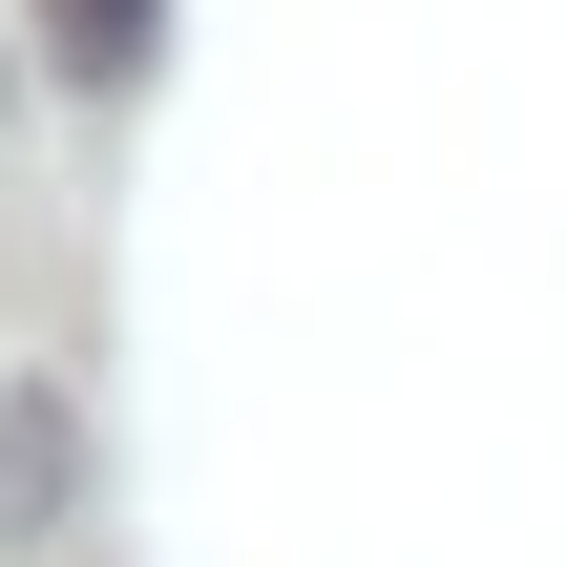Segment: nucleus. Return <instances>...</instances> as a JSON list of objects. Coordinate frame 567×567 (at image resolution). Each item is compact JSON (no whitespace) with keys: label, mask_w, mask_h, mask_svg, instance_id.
<instances>
[{"label":"nucleus","mask_w":567,"mask_h":567,"mask_svg":"<svg viewBox=\"0 0 567 567\" xmlns=\"http://www.w3.org/2000/svg\"><path fill=\"white\" fill-rule=\"evenodd\" d=\"M84 526V421L63 379H0V547H63Z\"/></svg>","instance_id":"obj_1"},{"label":"nucleus","mask_w":567,"mask_h":567,"mask_svg":"<svg viewBox=\"0 0 567 567\" xmlns=\"http://www.w3.org/2000/svg\"><path fill=\"white\" fill-rule=\"evenodd\" d=\"M42 63L63 84H147L168 63V0H42Z\"/></svg>","instance_id":"obj_2"}]
</instances>
